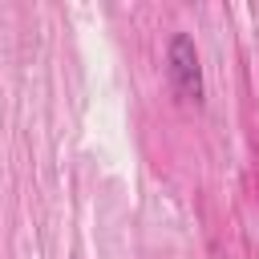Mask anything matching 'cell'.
I'll list each match as a JSON object with an SVG mask.
<instances>
[{"label": "cell", "mask_w": 259, "mask_h": 259, "mask_svg": "<svg viewBox=\"0 0 259 259\" xmlns=\"http://www.w3.org/2000/svg\"><path fill=\"white\" fill-rule=\"evenodd\" d=\"M166 73H170V85L182 101H202V65H198V49L186 32H174L170 36V49H166Z\"/></svg>", "instance_id": "6da1fadb"}]
</instances>
